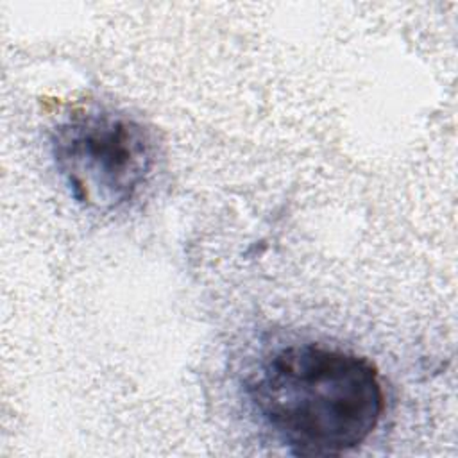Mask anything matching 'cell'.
Returning <instances> with one entry per match:
<instances>
[{"label":"cell","mask_w":458,"mask_h":458,"mask_svg":"<svg viewBox=\"0 0 458 458\" xmlns=\"http://www.w3.org/2000/svg\"><path fill=\"white\" fill-rule=\"evenodd\" d=\"M50 147L72 197L98 211L129 202L154 166L148 131L111 109L75 111L52 131Z\"/></svg>","instance_id":"7a4b0ae2"},{"label":"cell","mask_w":458,"mask_h":458,"mask_svg":"<svg viewBox=\"0 0 458 458\" xmlns=\"http://www.w3.org/2000/svg\"><path fill=\"white\" fill-rule=\"evenodd\" d=\"M249 395L267 426L299 456H338L358 447L385 408L369 360L313 344L274 352L252 377Z\"/></svg>","instance_id":"6da1fadb"}]
</instances>
